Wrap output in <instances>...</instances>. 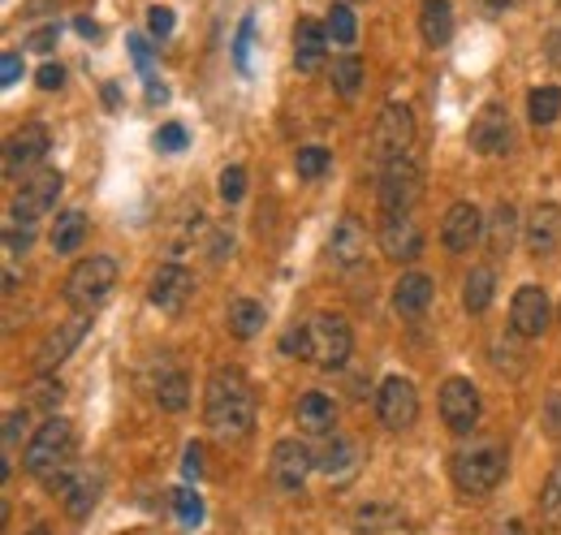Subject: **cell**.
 <instances>
[{
  "mask_svg": "<svg viewBox=\"0 0 561 535\" xmlns=\"http://www.w3.org/2000/svg\"><path fill=\"white\" fill-rule=\"evenodd\" d=\"M204 414L216 436H247L255 428V394L242 372H216L204 394Z\"/></svg>",
  "mask_w": 561,
  "mask_h": 535,
  "instance_id": "6da1fadb",
  "label": "cell"
},
{
  "mask_svg": "<svg viewBox=\"0 0 561 535\" xmlns=\"http://www.w3.org/2000/svg\"><path fill=\"white\" fill-rule=\"evenodd\" d=\"M505 467H510V458H505V445H496V441L471 445V449L454 454V463H449L462 497H489L492 488L505 479Z\"/></svg>",
  "mask_w": 561,
  "mask_h": 535,
  "instance_id": "7a4b0ae2",
  "label": "cell"
},
{
  "mask_svg": "<svg viewBox=\"0 0 561 535\" xmlns=\"http://www.w3.org/2000/svg\"><path fill=\"white\" fill-rule=\"evenodd\" d=\"M117 289V260L113 255H91V260H78L73 272L66 276V298L78 316H91L100 311Z\"/></svg>",
  "mask_w": 561,
  "mask_h": 535,
  "instance_id": "3957f363",
  "label": "cell"
},
{
  "mask_svg": "<svg viewBox=\"0 0 561 535\" xmlns=\"http://www.w3.org/2000/svg\"><path fill=\"white\" fill-rule=\"evenodd\" d=\"M73 458V423L70 419H48L31 441H26V454H22V467L35 479H48L53 470L70 467Z\"/></svg>",
  "mask_w": 561,
  "mask_h": 535,
  "instance_id": "277c9868",
  "label": "cell"
},
{
  "mask_svg": "<svg viewBox=\"0 0 561 535\" xmlns=\"http://www.w3.org/2000/svg\"><path fill=\"white\" fill-rule=\"evenodd\" d=\"M423 195V169L411 156H398L380 164V212L385 216H411Z\"/></svg>",
  "mask_w": 561,
  "mask_h": 535,
  "instance_id": "5b68a950",
  "label": "cell"
},
{
  "mask_svg": "<svg viewBox=\"0 0 561 535\" xmlns=\"http://www.w3.org/2000/svg\"><path fill=\"white\" fill-rule=\"evenodd\" d=\"M311 363L316 367H324V372H342L346 363H351V350H354V333H351V325L342 320V316H316L311 325Z\"/></svg>",
  "mask_w": 561,
  "mask_h": 535,
  "instance_id": "8992f818",
  "label": "cell"
},
{
  "mask_svg": "<svg viewBox=\"0 0 561 535\" xmlns=\"http://www.w3.org/2000/svg\"><path fill=\"white\" fill-rule=\"evenodd\" d=\"M411 143H415V113L407 104H385L371 130V156L389 164L398 156H411Z\"/></svg>",
  "mask_w": 561,
  "mask_h": 535,
  "instance_id": "52a82bcc",
  "label": "cell"
},
{
  "mask_svg": "<svg viewBox=\"0 0 561 535\" xmlns=\"http://www.w3.org/2000/svg\"><path fill=\"white\" fill-rule=\"evenodd\" d=\"M376 414L389 432H411L420 423V389L407 376H389L376 394Z\"/></svg>",
  "mask_w": 561,
  "mask_h": 535,
  "instance_id": "ba28073f",
  "label": "cell"
},
{
  "mask_svg": "<svg viewBox=\"0 0 561 535\" xmlns=\"http://www.w3.org/2000/svg\"><path fill=\"white\" fill-rule=\"evenodd\" d=\"M440 419L454 436H471L480 423V389L467 376H449L440 385Z\"/></svg>",
  "mask_w": 561,
  "mask_h": 535,
  "instance_id": "9c48e42d",
  "label": "cell"
},
{
  "mask_svg": "<svg viewBox=\"0 0 561 535\" xmlns=\"http://www.w3.org/2000/svg\"><path fill=\"white\" fill-rule=\"evenodd\" d=\"M61 186H66L61 169H39L35 178H26L22 191L13 195V220H18V225H35V220L57 203Z\"/></svg>",
  "mask_w": 561,
  "mask_h": 535,
  "instance_id": "30bf717a",
  "label": "cell"
},
{
  "mask_svg": "<svg viewBox=\"0 0 561 535\" xmlns=\"http://www.w3.org/2000/svg\"><path fill=\"white\" fill-rule=\"evenodd\" d=\"M191 294H195V276H191V268L182 264H160L147 281V298L160 311H182Z\"/></svg>",
  "mask_w": 561,
  "mask_h": 535,
  "instance_id": "8fae6325",
  "label": "cell"
},
{
  "mask_svg": "<svg viewBox=\"0 0 561 535\" xmlns=\"http://www.w3.org/2000/svg\"><path fill=\"white\" fill-rule=\"evenodd\" d=\"M549 316H553V307H549V294L540 289V285H523L518 294H514V303H510V329L514 337H540L549 329Z\"/></svg>",
  "mask_w": 561,
  "mask_h": 535,
  "instance_id": "7c38bea8",
  "label": "cell"
},
{
  "mask_svg": "<svg viewBox=\"0 0 561 535\" xmlns=\"http://www.w3.org/2000/svg\"><path fill=\"white\" fill-rule=\"evenodd\" d=\"M480 238H484V216H480V207H476V203H454V207L445 212V220H440V242H445V251L467 255Z\"/></svg>",
  "mask_w": 561,
  "mask_h": 535,
  "instance_id": "4fadbf2b",
  "label": "cell"
},
{
  "mask_svg": "<svg viewBox=\"0 0 561 535\" xmlns=\"http://www.w3.org/2000/svg\"><path fill=\"white\" fill-rule=\"evenodd\" d=\"M44 156H48V130L44 126H22L4 147V178H22V173L39 169Z\"/></svg>",
  "mask_w": 561,
  "mask_h": 535,
  "instance_id": "5bb4252c",
  "label": "cell"
},
{
  "mask_svg": "<svg viewBox=\"0 0 561 535\" xmlns=\"http://www.w3.org/2000/svg\"><path fill=\"white\" fill-rule=\"evenodd\" d=\"M380 251H385V260H393V264L420 260V251H423L420 225H415L411 216H385V220H380Z\"/></svg>",
  "mask_w": 561,
  "mask_h": 535,
  "instance_id": "9a60e30c",
  "label": "cell"
},
{
  "mask_svg": "<svg viewBox=\"0 0 561 535\" xmlns=\"http://www.w3.org/2000/svg\"><path fill=\"white\" fill-rule=\"evenodd\" d=\"M311 467H316V458H311L307 445H298V441H277L273 445V483L280 492H298L307 483Z\"/></svg>",
  "mask_w": 561,
  "mask_h": 535,
  "instance_id": "2e32d148",
  "label": "cell"
},
{
  "mask_svg": "<svg viewBox=\"0 0 561 535\" xmlns=\"http://www.w3.org/2000/svg\"><path fill=\"white\" fill-rule=\"evenodd\" d=\"M87 337V316H73L70 325H61V329H53V333L39 341V350H35V372L39 376H53L66 358L73 354V345Z\"/></svg>",
  "mask_w": 561,
  "mask_h": 535,
  "instance_id": "e0dca14e",
  "label": "cell"
},
{
  "mask_svg": "<svg viewBox=\"0 0 561 535\" xmlns=\"http://www.w3.org/2000/svg\"><path fill=\"white\" fill-rule=\"evenodd\" d=\"M471 147L480 156H505L510 151V113L505 104H484L480 117L471 122Z\"/></svg>",
  "mask_w": 561,
  "mask_h": 535,
  "instance_id": "ac0fdd59",
  "label": "cell"
},
{
  "mask_svg": "<svg viewBox=\"0 0 561 535\" xmlns=\"http://www.w3.org/2000/svg\"><path fill=\"white\" fill-rule=\"evenodd\" d=\"M523 229H527V251L536 260H549L561 247V207L558 203H536Z\"/></svg>",
  "mask_w": 561,
  "mask_h": 535,
  "instance_id": "d6986e66",
  "label": "cell"
},
{
  "mask_svg": "<svg viewBox=\"0 0 561 535\" xmlns=\"http://www.w3.org/2000/svg\"><path fill=\"white\" fill-rule=\"evenodd\" d=\"M363 255H367V229L354 216H342L333 225V238H329V264L337 272H351L363 264Z\"/></svg>",
  "mask_w": 561,
  "mask_h": 535,
  "instance_id": "ffe728a7",
  "label": "cell"
},
{
  "mask_svg": "<svg viewBox=\"0 0 561 535\" xmlns=\"http://www.w3.org/2000/svg\"><path fill=\"white\" fill-rule=\"evenodd\" d=\"M329 57V26L316 18H302L294 26V66L298 73H316Z\"/></svg>",
  "mask_w": 561,
  "mask_h": 535,
  "instance_id": "44dd1931",
  "label": "cell"
},
{
  "mask_svg": "<svg viewBox=\"0 0 561 535\" xmlns=\"http://www.w3.org/2000/svg\"><path fill=\"white\" fill-rule=\"evenodd\" d=\"M294 414H298V428L302 432H311V436H333V428H337V406L329 394H320V389H311V394H302L298 406H294Z\"/></svg>",
  "mask_w": 561,
  "mask_h": 535,
  "instance_id": "7402d4cb",
  "label": "cell"
},
{
  "mask_svg": "<svg viewBox=\"0 0 561 535\" xmlns=\"http://www.w3.org/2000/svg\"><path fill=\"white\" fill-rule=\"evenodd\" d=\"M432 294H436V285H432L427 272H402L398 285H393V311L398 316H423L432 307Z\"/></svg>",
  "mask_w": 561,
  "mask_h": 535,
  "instance_id": "603a6c76",
  "label": "cell"
},
{
  "mask_svg": "<svg viewBox=\"0 0 561 535\" xmlns=\"http://www.w3.org/2000/svg\"><path fill=\"white\" fill-rule=\"evenodd\" d=\"M100 488H104V479H100V470H73L70 488L61 492V501H66V514H70L73 523L78 519H87L91 510H95V501H100Z\"/></svg>",
  "mask_w": 561,
  "mask_h": 535,
  "instance_id": "cb8c5ba5",
  "label": "cell"
},
{
  "mask_svg": "<svg viewBox=\"0 0 561 535\" xmlns=\"http://www.w3.org/2000/svg\"><path fill=\"white\" fill-rule=\"evenodd\" d=\"M420 35L427 48H445V44L454 39V4H449V0H423Z\"/></svg>",
  "mask_w": 561,
  "mask_h": 535,
  "instance_id": "d4e9b609",
  "label": "cell"
},
{
  "mask_svg": "<svg viewBox=\"0 0 561 535\" xmlns=\"http://www.w3.org/2000/svg\"><path fill=\"white\" fill-rule=\"evenodd\" d=\"M316 467L324 470L329 479H346L354 467H358V449H354L346 436H324V445H320V458H316Z\"/></svg>",
  "mask_w": 561,
  "mask_h": 535,
  "instance_id": "484cf974",
  "label": "cell"
},
{
  "mask_svg": "<svg viewBox=\"0 0 561 535\" xmlns=\"http://www.w3.org/2000/svg\"><path fill=\"white\" fill-rule=\"evenodd\" d=\"M264 320H268V311L255 298H233L229 311H225V325H229V333L238 337V341H251L264 329Z\"/></svg>",
  "mask_w": 561,
  "mask_h": 535,
  "instance_id": "4316f807",
  "label": "cell"
},
{
  "mask_svg": "<svg viewBox=\"0 0 561 535\" xmlns=\"http://www.w3.org/2000/svg\"><path fill=\"white\" fill-rule=\"evenodd\" d=\"M82 238H87V212H78V207L61 212V216H57V225H53V234H48V242H53V251H57V255L78 251V247H82Z\"/></svg>",
  "mask_w": 561,
  "mask_h": 535,
  "instance_id": "83f0119b",
  "label": "cell"
},
{
  "mask_svg": "<svg viewBox=\"0 0 561 535\" xmlns=\"http://www.w3.org/2000/svg\"><path fill=\"white\" fill-rule=\"evenodd\" d=\"M484 229H489L492 255H505V251L514 247V234H518V212H514V203H496Z\"/></svg>",
  "mask_w": 561,
  "mask_h": 535,
  "instance_id": "f1b7e54d",
  "label": "cell"
},
{
  "mask_svg": "<svg viewBox=\"0 0 561 535\" xmlns=\"http://www.w3.org/2000/svg\"><path fill=\"white\" fill-rule=\"evenodd\" d=\"M492 294H496V272L492 268H471L467 285H462V307L471 316H484L492 307Z\"/></svg>",
  "mask_w": 561,
  "mask_h": 535,
  "instance_id": "f546056e",
  "label": "cell"
},
{
  "mask_svg": "<svg viewBox=\"0 0 561 535\" xmlns=\"http://www.w3.org/2000/svg\"><path fill=\"white\" fill-rule=\"evenodd\" d=\"M156 406L160 410H169V414H182L186 406H191V385H186V376L182 372H160L156 376Z\"/></svg>",
  "mask_w": 561,
  "mask_h": 535,
  "instance_id": "4dcf8cb0",
  "label": "cell"
},
{
  "mask_svg": "<svg viewBox=\"0 0 561 535\" xmlns=\"http://www.w3.org/2000/svg\"><path fill=\"white\" fill-rule=\"evenodd\" d=\"M558 113H561V87H553V82L531 87V95H527V117H531V126H553Z\"/></svg>",
  "mask_w": 561,
  "mask_h": 535,
  "instance_id": "1f68e13d",
  "label": "cell"
},
{
  "mask_svg": "<svg viewBox=\"0 0 561 535\" xmlns=\"http://www.w3.org/2000/svg\"><path fill=\"white\" fill-rule=\"evenodd\" d=\"M333 87H337L342 100H354V95H358V87H363V61H358L354 53H342V57L333 61Z\"/></svg>",
  "mask_w": 561,
  "mask_h": 535,
  "instance_id": "d6a6232c",
  "label": "cell"
},
{
  "mask_svg": "<svg viewBox=\"0 0 561 535\" xmlns=\"http://www.w3.org/2000/svg\"><path fill=\"white\" fill-rule=\"evenodd\" d=\"M540 523L549 532H561V463L549 470L545 479V492H540Z\"/></svg>",
  "mask_w": 561,
  "mask_h": 535,
  "instance_id": "836d02e7",
  "label": "cell"
},
{
  "mask_svg": "<svg viewBox=\"0 0 561 535\" xmlns=\"http://www.w3.org/2000/svg\"><path fill=\"white\" fill-rule=\"evenodd\" d=\"M324 26H329V39H333V44H342V48H351L354 35H358V22H354L351 4H333Z\"/></svg>",
  "mask_w": 561,
  "mask_h": 535,
  "instance_id": "e575fe53",
  "label": "cell"
},
{
  "mask_svg": "<svg viewBox=\"0 0 561 535\" xmlns=\"http://www.w3.org/2000/svg\"><path fill=\"white\" fill-rule=\"evenodd\" d=\"M169 501H173V510H178V519H182L186 527H199V523H204V497H199L195 488H173Z\"/></svg>",
  "mask_w": 561,
  "mask_h": 535,
  "instance_id": "d590c367",
  "label": "cell"
},
{
  "mask_svg": "<svg viewBox=\"0 0 561 535\" xmlns=\"http://www.w3.org/2000/svg\"><path fill=\"white\" fill-rule=\"evenodd\" d=\"M324 169H329V151H324V147H298V156H294V173H298L302 182H316Z\"/></svg>",
  "mask_w": 561,
  "mask_h": 535,
  "instance_id": "8d00e7d4",
  "label": "cell"
},
{
  "mask_svg": "<svg viewBox=\"0 0 561 535\" xmlns=\"http://www.w3.org/2000/svg\"><path fill=\"white\" fill-rule=\"evenodd\" d=\"M156 151H164V156H178V151H186V143H191V134L182 130L178 122H164L160 130H156Z\"/></svg>",
  "mask_w": 561,
  "mask_h": 535,
  "instance_id": "74e56055",
  "label": "cell"
},
{
  "mask_svg": "<svg viewBox=\"0 0 561 535\" xmlns=\"http://www.w3.org/2000/svg\"><path fill=\"white\" fill-rule=\"evenodd\" d=\"M216 186H220V200L238 203L242 195H247V169H242V164H229V169L220 173V182H216Z\"/></svg>",
  "mask_w": 561,
  "mask_h": 535,
  "instance_id": "f35d334b",
  "label": "cell"
},
{
  "mask_svg": "<svg viewBox=\"0 0 561 535\" xmlns=\"http://www.w3.org/2000/svg\"><path fill=\"white\" fill-rule=\"evenodd\" d=\"M251 35H255V18H242V26H238V39H233V66L251 69Z\"/></svg>",
  "mask_w": 561,
  "mask_h": 535,
  "instance_id": "ab89813d",
  "label": "cell"
},
{
  "mask_svg": "<svg viewBox=\"0 0 561 535\" xmlns=\"http://www.w3.org/2000/svg\"><path fill=\"white\" fill-rule=\"evenodd\" d=\"M280 354H298V358H307V354H311V329H307V325L285 329V337H280Z\"/></svg>",
  "mask_w": 561,
  "mask_h": 535,
  "instance_id": "60d3db41",
  "label": "cell"
},
{
  "mask_svg": "<svg viewBox=\"0 0 561 535\" xmlns=\"http://www.w3.org/2000/svg\"><path fill=\"white\" fill-rule=\"evenodd\" d=\"M147 31H151V39H169V35H173V9L151 4V9H147Z\"/></svg>",
  "mask_w": 561,
  "mask_h": 535,
  "instance_id": "b9f144b4",
  "label": "cell"
},
{
  "mask_svg": "<svg viewBox=\"0 0 561 535\" xmlns=\"http://www.w3.org/2000/svg\"><path fill=\"white\" fill-rule=\"evenodd\" d=\"M182 475H186V479H199V475H204V445H199V441L186 445V454H182Z\"/></svg>",
  "mask_w": 561,
  "mask_h": 535,
  "instance_id": "7bdbcfd3",
  "label": "cell"
},
{
  "mask_svg": "<svg viewBox=\"0 0 561 535\" xmlns=\"http://www.w3.org/2000/svg\"><path fill=\"white\" fill-rule=\"evenodd\" d=\"M545 432H549L553 441H561V389L549 394V401H545Z\"/></svg>",
  "mask_w": 561,
  "mask_h": 535,
  "instance_id": "ee69618b",
  "label": "cell"
},
{
  "mask_svg": "<svg viewBox=\"0 0 561 535\" xmlns=\"http://www.w3.org/2000/svg\"><path fill=\"white\" fill-rule=\"evenodd\" d=\"M22 428H26V410H9V414H4V454L18 445Z\"/></svg>",
  "mask_w": 561,
  "mask_h": 535,
  "instance_id": "f6af8a7d",
  "label": "cell"
},
{
  "mask_svg": "<svg viewBox=\"0 0 561 535\" xmlns=\"http://www.w3.org/2000/svg\"><path fill=\"white\" fill-rule=\"evenodd\" d=\"M18 78H22V57L18 53H4L0 57V87H18Z\"/></svg>",
  "mask_w": 561,
  "mask_h": 535,
  "instance_id": "bcb514c9",
  "label": "cell"
},
{
  "mask_svg": "<svg viewBox=\"0 0 561 535\" xmlns=\"http://www.w3.org/2000/svg\"><path fill=\"white\" fill-rule=\"evenodd\" d=\"M35 82H39L44 91H57V87L66 82V69L57 66V61H44V66H39V73H35Z\"/></svg>",
  "mask_w": 561,
  "mask_h": 535,
  "instance_id": "7dc6e473",
  "label": "cell"
},
{
  "mask_svg": "<svg viewBox=\"0 0 561 535\" xmlns=\"http://www.w3.org/2000/svg\"><path fill=\"white\" fill-rule=\"evenodd\" d=\"M4 238H9V251H26V247H31V238H35V225H18V220H13Z\"/></svg>",
  "mask_w": 561,
  "mask_h": 535,
  "instance_id": "c3c4849f",
  "label": "cell"
},
{
  "mask_svg": "<svg viewBox=\"0 0 561 535\" xmlns=\"http://www.w3.org/2000/svg\"><path fill=\"white\" fill-rule=\"evenodd\" d=\"M57 44V26H44V31H35L31 39H26V48H35V53H44V48H53Z\"/></svg>",
  "mask_w": 561,
  "mask_h": 535,
  "instance_id": "681fc988",
  "label": "cell"
},
{
  "mask_svg": "<svg viewBox=\"0 0 561 535\" xmlns=\"http://www.w3.org/2000/svg\"><path fill=\"white\" fill-rule=\"evenodd\" d=\"M130 53H135V66L147 73L151 69V53H147V39H139V35H130Z\"/></svg>",
  "mask_w": 561,
  "mask_h": 535,
  "instance_id": "f907efd6",
  "label": "cell"
},
{
  "mask_svg": "<svg viewBox=\"0 0 561 535\" xmlns=\"http://www.w3.org/2000/svg\"><path fill=\"white\" fill-rule=\"evenodd\" d=\"M39 406H44V410H57V401H61V385H39Z\"/></svg>",
  "mask_w": 561,
  "mask_h": 535,
  "instance_id": "816d5d0a",
  "label": "cell"
},
{
  "mask_svg": "<svg viewBox=\"0 0 561 535\" xmlns=\"http://www.w3.org/2000/svg\"><path fill=\"white\" fill-rule=\"evenodd\" d=\"M73 26H78V35H91V39H95V35H100V26H95V22H91V18H78V22H73Z\"/></svg>",
  "mask_w": 561,
  "mask_h": 535,
  "instance_id": "f5cc1de1",
  "label": "cell"
},
{
  "mask_svg": "<svg viewBox=\"0 0 561 535\" xmlns=\"http://www.w3.org/2000/svg\"><path fill=\"white\" fill-rule=\"evenodd\" d=\"M549 53H553V61L561 66V31H553V39H549Z\"/></svg>",
  "mask_w": 561,
  "mask_h": 535,
  "instance_id": "db71d44e",
  "label": "cell"
},
{
  "mask_svg": "<svg viewBox=\"0 0 561 535\" xmlns=\"http://www.w3.org/2000/svg\"><path fill=\"white\" fill-rule=\"evenodd\" d=\"M496 535H523V523H510V527H501Z\"/></svg>",
  "mask_w": 561,
  "mask_h": 535,
  "instance_id": "11a10c76",
  "label": "cell"
},
{
  "mask_svg": "<svg viewBox=\"0 0 561 535\" xmlns=\"http://www.w3.org/2000/svg\"><path fill=\"white\" fill-rule=\"evenodd\" d=\"M26 535H53V532H48L44 523H35V527H31V532H26Z\"/></svg>",
  "mask_w": 561,
  "mask_h": 535,
  "instance_id": "9f6ffc18",
  "label": "cell"
}]
</instances>
